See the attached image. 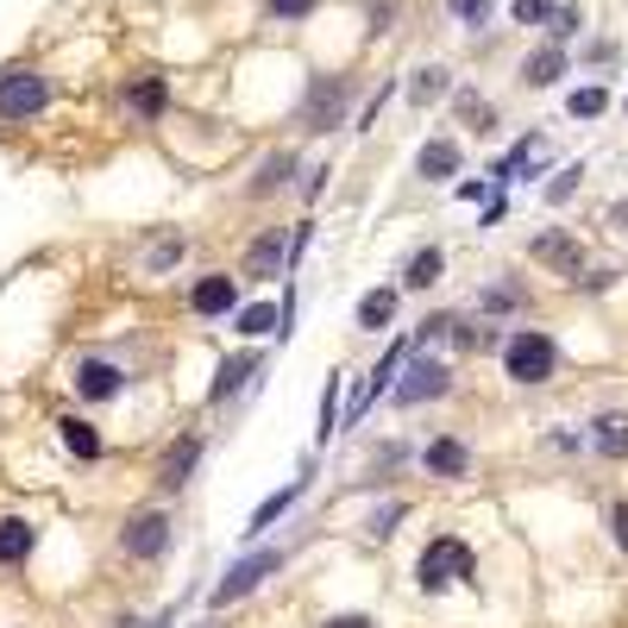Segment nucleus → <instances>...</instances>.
<instances>
[{
	"label": "nucleus",
	"instance_id": "obj_1",
	"mask_svg": "<svg viewBox=\"0 0 628 628\" xmlns=\"http://www.w3.org/2000/svg\"><path fill=\"white\" fill-rule=\"evenodd\" d=\"M553 371H559V346H553V334H541V327H515V334L503 339V377H510L515 390H541V384H553Z\"/></svg>",
	"mask_w": 628,
	"mask_h": 628
},
{
	"label": "nucleus",
	"instance_id": "obj_2",
	"mask_svg": "<svg viewBox=\"0 0 628 628\" xmlns=\"http://www.w3.org/2000/svg\"><path fill=\"white\" fill-rule=\"evenodd\" d=\"M415 585L428 590V597H440L452 585H478V559H471V547L459 534H433L428 547H421V559H415Z\"/></svg>",
	"mask_w": 628,
	"mask_h": 628
},
{
	"label": "nucleus",
	"instance_id": "obj_3",
	"mask_svg": "<svg viewBox=\"0 0 628 628\" xmlns=\"http://www.w3.org/2000/svg\"><path fill=\"white\" fill-rule=\"evenodd\" d=\"M290 566V553L283 547H252L239 566H227V578H220L214 590H208V609H227V604H245L264 578H276V572Z\"/></svg>",
	"mask_w": 628,
	"mask_h": 628
},
{
	"label": "nucleus",
	"instance_id": "obj_4",
	"mask_svg": "<svg viewBox=\"0 0 628 628\" xmlns=\"http://www.w3.org/2000/svg\"><path fill=\"white\" fill-rule=\"evenodd\" d=\"M440 396H452V365L447 358H428V353H409L402 384L390 390V402L396 409H421V402H440Z\"/></svg>",
	"mask_w": 628,
	"mask_h": 628
},
{
	"label": "nucleus",
	"instance_id": "obj_5",
	"mask_svg": "<svg viewBox=\"0 0 628 628\" xmlns=\"http://www.w3.org/2000/svg\"><path fill=\"white\" fill-rule=\"evenodd\" d=\"M170 541H177V522H170L164 510H133L126 515V528H119V553L138 559V566H145V559H164Z\"/></svg>",
	"mask_w": 628,
	"mask_h": 628
},
{
	"label": "nucleus",
	"instance_id": "obj_6",
	"mask_svg": "<svg viewBox=\"0 0 628 628\" xmlns=\"http://www.w3.org/2000/svg\"><path fill=\"white\" fill-rule=\"evenodd\" d=\"M51 107V82L39 70H0V119L20 126V119H39Z\"/></svg>",
	"mask_w": 628,
	"mask_h": 628
},
{
	"label": "nucleus",
	"instance_id": "obj_7",
	"mask_svg": "<svg viewBox=\"0 0 628 628\" xmlns=\"http://www.w3.org/2000/svg\"><path fill=\"white\" fill-rule=\"evenodd\" d=\"M346 107H353V82L346 76H314L308 95H302V126H308V133H327V126L346 119Z\"/></svg>",
	"mask_w": 628,
	"mask_h": 628
},
{
	"label": "nucleus",
	"instance_id": "obj_8",
	"mask_svg": "<svg viewBox=\"0 0 628 628\" xmlns=\"http://www.w3.org/2000/svg\"><path fill=\"white\" fill-rule=\"evenodd\" d=\"M70 384H76V396H82V402H114V396L126 390V371H119L114 358L82 353L76 365H70Z\"/></svg>",
	"mask_w": 628,
	"mask_h": 628
},
{
	"label": "nucleus",
	"instance_id": "obj_9",
	"mask_svg": "<svg viewBox=\"0 0 628 628\" xmlns=\"http://www.w3.org/2000/svg\"><path fill=\"white\" fill-rule=\"evenodd\" d=\"M402 365H409V346H402V339H396L390 353L377 358V371H371V384H365V390L353 396V409H346V428H358V421H365V409H371L377 396H390V390H396V377H402Z\"/></svg>",
	"mask_w": 628,
	"mask_h": 628
},
{
	"label": "nucleus",
	"instance_id": "obj_10",
	"mask_svg": "<svg viewBox=\"0 0 628 628\" xmlns=\"http://www.w3.org/2000/svg\"><path fill=\"white\" fill-rule=\"evenodd\" d=\"M239 308V283L227 271H208L196 276V290H189V314L196 321H220V314H233Z\"/></svg>",
	"mask_w": 628,
	"mask_h": 628
},
{
	"label": "nucleus",
	"instance_id": "obj_11",
	"mask_svg": "<svg viewBox=\"0 0 628 628\" xmlns=\"http://www.w3.org/2000/svg\"><path fill=\"white\" fill-rule=\"evenodd\" d=\"M196 465H201V433H182L177 447L157 459V491H182L196 478Z\"/></svg>",
	"mask_w": 628,
	"mask_h": 628
},
{
	"label": "nucleus",
	"instance_id": "obj_12",
	"mask_svg": "<svg viewBox=\"0 0 628 628\" xmlns=\"http://www.w3.org/2000/svg\"><path fill=\"white\" fill-rule=\"evenodd\" d=\"M276 271H290V239L276 233H258L252 245H245V276H252V283H271Z\"/></svg>",
	"mask_w": 628,
	"mask_h": 628
},
{
	"label": "nucleus",
	"instance_id": "obj_13",
	"mask_svg": "<svg viewBox=\"0 0 628 628\" xmlns=\"http://www.w3.org/2000/svg\"><path fill=\"white\" fill-rule=\"evenodd\" d=\"M421 471L428 478H471V447L465 440H452V433H440V440H428V452H421Z\"/></svg>",
	"mask_w": 628,
	"mask_h": 628
},
{
	"label": "nucleus",
	"instance_id": "obj_14",
	"mask_svg": "<svg viewBox=\"0 0 628 628\" xmlns=\"http://www.w3.org/2000/svg\"><path fill=\"white\" fill-rule=\"evenodd\" d=\"M528 258H534V264H553V271H566L572 283H578V271H585V245H578L572 233H541V239L528 245Z\"/></svg>",
	"mask_w": 628,
	"mask_h": 628
},
{
	"label": "nucleus",
	"instance_id": "obj_15",
	"mask_svg": "<svg viewBox=\"0 0 628 628\" xmlns=\"http://www.w3.org/2000/svg\"><path fill=\"white\" fill-rule=\"evenodd\" d=\"M258 371H264V353H233V358H220V377H214V390H208V402H214V409H227V396H239Z\"/></svg>",
	"mask_w": 628,
	"mask_h": 628
},
{
	"label": "nucleus",
	"instance_id": "obj_16",
	"mask_svg": "<svg viewBox=\"0 0 628 628\" xmlns=\"http://www.w3.org/2000/svg\"><path fill=\"white\" fill-rule=\"evenodd\" d=\"M396 302H402V290H365L358 295V308H353V327L358 334H390Z\"/></svg>",
	"mask_w": 628,
	"mask_h": 628
},
{
	"label": "nucleus",
	"instance_id": "obj_17",
	"mask_svg": "<svg viewBox=\"0 0 628 628\" xmlns=\"http://www.w3.org/2000/svg\"><path fill=\"white\" fill-rule=\"evenodd\" d=\"M302 491H308V471H302L295 484H283L276 496H264V503H258V510H252V522H245V541H258V534L271 528V522H283V515H290L295 503H302Z\"/></svg>",
	"mask_w": 628,
	"mask_h": 628
},
{
	"label": "nucleus",
	"instance_id": "obj_18",
	"mask_svg": "<svg viewBox=\"0 0 628 628\" xmlns=\"http://www.w3.org/2000/svg\"><path fill=\"white\" fill-rule=\"evenodd\" d=\"M459 164H465V157H459V145H452V138H428V145L415 151V170H421L428 182H447V177H459Z\"/></svg>",
	"mask_w": 628,
	"mask_h": 628
},
{
	"label": "nucleus",
	"instance_id": "obj_19",
	"mask_svg": "<svg viewBox=\"0 0 628 628\" xmlns=\"http://www.w3.org/2000/svg\"><path fill=\"white\" fill-rule=\"evenodd\" d=\"M32 547H39V528L25 515H0V566H20Z\"/></svg>",
	"mask_w": 628,
	"mask_h": 628
},
{
	"label": "nucleus",
	"instance_id": "obj_20",
	"mask_svg": "<svg viewBox=\"0 0 628 628\" xmlns=\"http://www.w3.org/2000/svg\"><path fill=\"white\" fill-rule=\"evenodd\" d=\"M440 271H447V252H440V245H421V252H409V264H402V290H433Z\"/></svg>",
	"mask_w": 628,
	"mask_h": 628
},
{
	"label": "nucleus",
	"instance_id": "obj_21",
	"mask_svg": "<svg viewBox=\"0 0 628 628\" xmlns=\"http://www.w3.org/2000/svg\"><path fill=\"white\" fill-rule=\"evenodd\" d=\"M559 76H566V51H559V44H547V51H534V57L522 63V82H528V88H553Z\"/></svg>",
	"mask_w": 628,
	"mask_h": 628
},
{
	"label": "nucleus",
	"instance_id": "obj_22",
	"mask_svg": "<svg viewBox=\"0 0 628 628\" xmlns=\"http://www.w3.org/2000/svg\"><path fill=\"white\" fill-rule=\"evenodd\" d=\"M57 440H63V452H76V459H101V433L82 421V415H63L57 421Z\"/></svg>",
	"mask_w": 628,
	"mask_h": 628
},
{
	"label": "nucleus",
	"instance_id": "obj_23",
	"mask_svg": "<svg viewBox=\"0 0 628 628\" xmlns=\"http://www.w3.org/2000/svg\"><path fill=\"white\" fill-rule=\"evenodd\" d=\"M471 308H478V314H522V308H528V290H515V283H491V290H478Z\"/></svg>",
	"mask_w": 628,
	"mask_h": 628
},
{
	"label": "nucleus",
	"instance_id": "obj_24",
	"mask_svg": "<svg viewBox=\"0 0 628 628\" xmlns=\"http://www.w3.org/2000/svg\"><path fill=\"white\" fill-rule=\"evenodd\" d=\"M164 101H170L164 76H138V82H133V95H126V107H133L138 119H157V114H164Z\"/></svg>",
	"mask_w": 628,
	"mask_h": 628
},
{
	"label": "nucleus",
	"instance_id": "obj_25",
	"mask_svg": "<svg viewBox=\"0 0 628 628\" xmlns=\"http://www.w3.org/2000/svg\"><path fill=\"white\" fill-rule=\"evenodd\" d=\"M447 88H452V76L440 70V63H421V70L409 76V101H415V107H428V101H440Z\"/></svg>",
	"mask_w": 628,
	"mask_h": 628
},
{
	"label": "nucleus",
	"instance_id": "obj_26",
	"mask_svg": "<svg viewBox=\"0 0 628 628\" xmlns=\"http://www.w3.org/2000/svg\"><path fill=\"white\" fill-rule=\"evenodd\" d=\"M590 447L604 452V459H628V421L622 415H604V421L590 428Z\"/></svg>",
	"mask_w": 628,
	"mask_h": 628
},
{
	"label": "nucleus",
	"instance_id": "obj_27",
	"mask_svg": "<svg viewBox=\"0 0 628 628\" xmlns=\"http://www.w3.org/2000/svg\"><path fill=\"white\" fill-rule=\"evenodd\" d=\"M295 170V151H271L264 164H258V177H252V196H271V189H283Z\"/></svg>",
	"mask_w": 628,
	"mask_h": 628
},
{
	"label": "nucleus",
	"instance_id": "obj_28",
	"mask_svg": "<svg viewBox=\"0 0 628 628\" xmlns=\"http://www.w3.org/2000/svg\"><path fill=\"white\" fill-rule=\"evenodd\" d=\"M339 384L346 377H327V390H321V421H314V440L327 447V433H339Z\"/></svg>",
	"mask_w": 628,
	"mask_h": 628
},
{
	"label": "nucleus",
	"instance_id": "obj_29",
	"mask_svg": "<svg viewBox=\"0 0 628 628\" xmlns=\"http://www.w3.org/2000/svg\"><path fill=\"white\" fill-rule=\"evenodd\" d=\"M396 522H409V503H402V496H390L384 510H371V522H365V534H371V541H390V534H396Z\"/></svg>",
	"mask_w": 628,
	"mask_h": 628
},
{
	"label": "nucleus",
	"instance_id": "obj_30",
	"mask_svg": "<svg viewBox=\"0 0 628 628\" xmlns=\"http://www.w3.org/2000/svg\"><path fill=\"white\" fill-rule=\"evenodd\" d=\"M239 334H283V314L276 308H264V302H258V308H239Z\"/></svg>",
	"mask_w": 628,
	"mask_h": 628
},
{
	"label": "nucleus",
	"instance_id": "obj_31",
	"mask_svg": "<svg viewBox=\"0 0 628 628\" xmlns=\"http://www.w3.org/2000/svg\"><path fill=\"white\" fill-rule=\"evenodd\" d=\"M182 252H189V239H182V233H164V239L151 245V252H145V264H151V271H170V264H177Z\"/></svg>",
	"mask_w": 628,
	"mask_h": 628
},
{
	"label": "nucleus",
	"instance_id": "obj_32",
	"mask_svg": "<svg viewBox=\"0 0 628 628\" xmlns=\"http://www.w3.org/2000/svg\"><path fill=\"white\" fill-rule=\"evenodd\" d=\"M604 107H609V95L597 88V82H590V88H578V95L566 101V114H572V119H597Z\"/></svg>",
	"mask_w": 628,
	"mask_h": 628
},
{
	"label": "nucleus",
	"instance_id": "obj_33",
	"mask_svg": "<svg viewBox=\"0 0 628 628\" xmlns=\"http://www.w3.org/2000/svg\"><path fill=\"white\" fill-rule=\"evenodd\" d=\"M459 119H465V126H478V133H491L496 107H491L484 95H459Z\"/></svg>",
	"mask_w": 628,
	"mask_h": 628
},
{
	"label": "nucleus",
	"instance_id": "obj_34",
	"mask_svg": "<svg viewBox=\"0 0 628 628\" xmlns=\"http://www.w3.org/2000/svg\"><path fill=\"white\" fill-rule=\"evenodd\" d=\"M510 13L522 25H553V13H559V7H553V0H510Z\"/></svg>",
	"mask_w": 628,
	"mask_h": 628
},
{
	"label": "nucleus",
	"instance_id": "obj_35",
	"mask_svg": "<svg viewBox=\"0 0 628 628\" xmlns=\"http://www.w3.org/2000/svg\"><path fill=\"white\" fill-rule=\"evenodd\" d=\"M447 7H452V20L471 25V32H478V25H491V0H447Z\"/></svg>",
	"mask_w": 628,
	"mask_h": 628
},
{
	"label": "nucleus",
	"instance_id": "obj_36",
	"mask_svg": "<svg viewBox=\"0 0 628 628\" xmlns=\"http://www.w3.org/2000/svg\"><path fill=\"white\" fill-rule=\"evenodd\" d=\"M578 177H585V164H566V170H559V177L547 182V201H566L572 189H578Z\"/></svg>",
	"mask_w": 628,
	"mask_h": 628
},
{
	"label": "nucleus",
	"instance_id": "obj_37",
	"mask_svg": "<svg viewBox=\"0 0 628 628\" xmlns=\"http://www.w3.org/2000/svg\"><path fill=\"white\" fill-rule=\"evenodd\" d=\"M547 32H553V44H566L572 32H578V7H559V13H553V25H547Z\"/></svg>",
	"mask_w": 628,
	"mask_h": 628
},
{
	"label": "nucleus",
	"instance_id": "obj_38",
	"mask_svg": "<svg viewBox=\"0 0 628 628\" xmlns=\"http://www.w3.org/2000/svg\"><path fill=\"white\" fill-rule=\"evenodd\" d=\"M314 0H271V20H308Z\"/></svg>",
	"mask_w": 628,
	"mask_h": 628
},
{
	"label": "nucleus",
	"instance_id": "obj_39",
	"mask_svg": "<svg viewBox=\"0 0 628 628\" xmlns=\"http://www.w3.org/2000/svg\"><path fill=\"white\" fill-rule=\"evenodd\" d=\"M609 534H616V547L628 553V503H609Z\"/></svg>",
	"mask_w": 628,
	"mask_h": 628
},
{
	"label": "nucleus",
	"instance_id": "obj_40",
	"mask_svg": "<svg viewBox=\"0 0 628 628\" xmlns=\"http://www.w3.org/2000/svg\"><path fill=\"white\" fill-rule=\"evenodd\" d=\"M609 283H616V271H590V276H578L572 290H590V295H597V290H609Z\"/></svg>",
	"mask_w": 628,
	"mask_h": 628
},
{
	"label": "nucleus",
	"instance_id": "obj_41",
	"mask_svg": "<svg viewBox=\"0 0 628 628\" xmlns=\"http://www.w3.org/2000/svg\"><path fill=\"white\" fill-rule=\"evenodd\" d=\"M390 20H396V7H390V0H377V7H371V32H390Z\"/></svg>",
	"mask_w": 628,
	"mask_h": 628
},
{
	"label": "nucleus",
	"instance_id": "obj_42",
	"mask_svg": "<svg viewBox=\"0 0 628 628\" xmlns=\"http://www.w3.org/2000/svg\"><path fill=\"white\" fill-rule=\"evenodd\" d=\"M321 628H377V622H371V616H327Z\"/></svg>",
	"mask_w": 628,
	"mask_h": 628
},
{
	"label": "nucleus",
	"instance_id": "obj_43",
	"mask_svg": "<svg viewBox=\"0 0 628 628\" xmlns=\"http://www.w3.org/2000/svg\"><path fill=\"white\" fill-rule=\"evenodd\" d=\"M484 196H491V182H484V177H478V182H459V201H484Z\"/></svg>",
	"mask_w": 628,
	"mask_h": 628
},
{
	"label": "nucleus",
	"instance_id": "obj_44",
	"mask_svg": "<svg viewBox=\"0 0 628 628\" xmlns=\"http://www.w3.org/2000/svg\"><path fill=\"white\" fill-rule=\"evenodd\" d=\"M196 628H220V622H196Z\"/></svg>",
	"mask_w": 628,
	"mask_h": 628
}]
</instances>
